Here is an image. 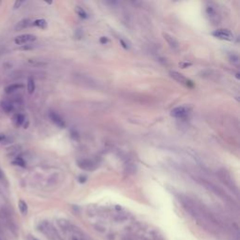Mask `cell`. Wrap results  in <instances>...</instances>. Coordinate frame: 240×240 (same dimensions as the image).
I'll return each mask as SVG.
<instances>
[{
    "mask_svg": "<svg viewBox=\"0 0 240 240\" xmlns=\"http://www.w3.org/2000/svg\"><path fill=\"white\" fill-rule=\"evenodd\" d=\"M206 12H207V15L208 17L209 21L213 25H218L219 23L220 15H219L218 10L217 9V6L214 3H207Z\"/></svg>",
    "mask_w": 240,
    "mask_h": 240,
    "instance_id": "cell-1",
    "label": "cell"
},
{
    "mask_svg": "<svg viewBox=\"0 0 240 240\" xmlns=\"http://www.w3.org/2000/svg\"><path fill=\"white\" fill-rule=\"evenodd\" d=\"M170 75L172 78H174L177 83L181 84L182 85L186 86V87H189V88H191L194 86V84L191 80H190L189 78L185 77L184 75H182L181 73L179 72H176V71H171L170 72Z\"/></svg>",
    "mask_w": 240,
    "mask_h": 240,
    "instance_id": "cell-2",
    "label": "cell"
},
{
    "mask_svg": "<svg viewBox=\"0 0 240 240\" xmlns=\"http://www.w3.org/2000/svg\"><path fill=\"white\" fill-rule=\"evenodd\" d=\"M190 114V109L187 106H178L171 111V116L175 118L184 119Z\"/></svg>",
    "mask_w": 240,
    "mask_h": 240,
    "instance_id": "cell-3",
    "label": "cell"
},
{
    "mask_svg": "<svg viewBox=\"0 0 240 240\" xmlns=\"http://www.w3.org/2000/svg\"><path fill=\"white\" fill-rule=\"evenodd\" d=\"M212 35L215 37V38L218 39V40H222V41H232L234 40V34L228 30V29H218L215 30Z\"/></svg>",
    "mask_w": 240,
    "mask_h": 240,
    "instance_id": "cell-4",
    "label": "cell"
},
{
    "mask_svg": "<svg viewBox=\"0 0 240 240\" xmlns=\"http://www.w3.org/2000/svg\"><path fill=\"white\" fill-rule=\"evenodd\" d=\"M57 225L59 226V228L65 232V233H73V234H74L78 230L74 227V225H73L70 221L65 219V218H60L57 220Z\"/></svg>",
    "mask_w": 240,
    "mask_h": 240,
    "instance_id": "cell-5",
    "label": "cell"
},
{
    "mask_svg": "<svg viewBox=\"0 0 240 240\" xmlns=\"http://www.w3.org/2000/svg\"><path fill=\"white\" fill-rule=\"evenodd\" d=\"M36 40H37V37L35 35H32V34H23V35H20V36H17L15 38V40H14V42L17 45H25V44L33 42Z\"/></svg>",
    "mask_w": 240,
    "mask_h": 240,
    "instance_id": "cell-6",
    "label": "cell"
},
{
    "mask_svg": "<svg viewBox=\"0 0 240 240\" xmlns=\"http://www.w3.org/2000/svg\"><path fill=\"white\" fill-rule=\"evenodd\" d=\"M49 117L51 119V121L54 124L57 125V127L59 128H65L66 126V123H65V120L55 112H50L49 113Z\"/></svg>",
    "mask_w": 240,
    "mask_h": 240,
    "instance_id": "cell-7",
    "label": "cell"
},
{
    "mask_svg": "<svg viewBox=\"0 0 240 240\" xmlns=\"http://www.w3.org/2000/svg\"><path fill=\"white\" fill-rule=\"evenodd\" d=\"M163 38L164 40L167 41L168 45L173 49V50H178L179 48V43L177 41V40L175 38V37L167 34V33H163Z\"/></svg>",
    "mask_w": 240,
    "mask_h": 240,
    "instance_id": "cell-8",
    "label": "cell"
},
{
    "mask_svg": "<svg viewBox=\"0 0 240 240\" xmlns=\"http://www.w3.org/2000/svg\"><path fill=\"white\" fill-rule=\"evenodd\" d=\"M78 166L80 168L86 170V171H92L96 168V165L93 161L89 159H80L78 160Z\"/></svg>",
    "mask_w": 240,
    "mask_h": 240,
    "instance_id": "cell-9",
    "label": "cell"
},
{
    "mask_svg": "<svg viewBox=\"0 0 240 240\" xmlns=\"http://www.w3.org/2000/svg\"><path fill=\"white\" fill-rule=\"evenodd\" d=\"M1 108H2V110L4 111V112L7 113V114H10V113L13 112V110H14L13 104L10 101H9V100H2L1 101Z\"/></svg>",
    "mask_w": 240,
    "mask_h": 240,
    "instance_id": "cell-10",
    "label": "cell"
},
{
    "mask_svg": "<svg viewBox=\"0 0 240 240\" xmlns=\"http://www.w3.org/2000/svg\"><path fill=\"white\" fill-rule=\"evenodd\" d=\"M25 121H26V117L23 114L19 113V114H15L13 116V122L17 127H20V126L24 125Z\"/></svg>",
    "mask_w": 240,
    "mask_h": 240,
    "instance_id": "cell-11",
    "label": "cell"
},
{
    "mask_svg": "<svg viewBox=\"0 0 240 240\" xmlns=\"http://www.w3.org/2000/svg\"><path fill=\"white\" fill-rule=\"evenodd\" d=\"M31 26H33V22H31L29 19H24V20H22L21 22H19L17 24L16 29L17 30H22V29H25V28L29 27Z\"/></svg>",
    "mask_w": 240,
    "mask_h": 240,
    "instance_id": "cell-12",
    "label": "cell"
},
{
    "mask_svg": "<svg viewBox=\"0 0 240 240\" xmlns=\"http://www.w3.org/2000/svg\"><path fill=\"white\" fill-rule=\"evenodd\" d=\"M23 87H24V85H21V84H12V85H10L6 86L5 92L7 94H11V93H13L14 91L20 89V88H23Z\"/></svg>",
    "mask_w": 240,
    "mask_h": 240,
    "instance_id": "cell-13",
    "label": "cell"
},
{
    "mask_svg": "<svg viewBox=\"0 0 240 240\" xmlns=\"http://www.w3.org/2000/svg\"><path fill=\"white\" fill-rule=\"evenodd\" d=\"M18 207H19V210H20V212L23 215H26L27 214L28 207H27V204L24 200H19V202H18Z\"/></svg>",
    "mask_w": 240,
    "mask_h": 240,
    "instance_id": "cell-14",
    "label": "cell"
},
{
    "mask_svg": "<svg viewBox=\"0 0 240 240\" xmlns=\"http://www.w3.org/2000/svg\"><path fill=\"white\" fill-rule=\"evenodd\" d=\"M27 91H28V93L29 94H33L34 93V91H35V81H34V79L32 78V77H29L28 79H27Z\"/></svg>",
    "mask_w": 240,
    "mask_h": 240,
    "instance_id": "cell-15",
    "label": "cell"
},
{
    "mask_svg": "<svg viewBox=\"0 0 240 240\" xmlns=\"http://www.w3.org/2000/svg\"><path fill=\"white\" fill-rule=\"evenodd\" d=\"M33 26L39 27L41 29H45L47 27V22L44 19H38L33 22Z\"/></svg>",
    "mask_w": 240,
    "mask_h": 240,
    "instance_id": "cell-16",
    "label": "cell"
},
{
    "mask_svg": "<svg viewBox=\"0 0 240 240\" xmlns=\"http://www.w3.org/2000/svg\"><path fill=\"white\" fill-rule=\"evenodd\" d=\"M12 143V139L9 136H7L6 134L0 133V144H8Z\"/></svg>",
    "mask_w": 240,
    "mask_h": 240,
    "instance_id": "cell-17",
    "label": "cell"
},
{
    "mask_svg": "<svg viewBox=\"0 0 240 240\" xmlns=\"http://www.w3.org/2000/svg\"><path fill=\"white\" fill-rule=\"evenodd\" d=\"M12 163L16 166H20V167H26V161L21 157H16L15 159L12 161Z\"/></svg>",
    "mask_w": 240,
    "mask_h": 240,
    "instance_id": "cell-18",
    "label": "cell"
},
{
    "mask_svg": "<svg viewBox=\"0 0 240 240\" xmlns=\"http://www.w3.org/2000/svg\"><path fill=\"white\" fill-rule=\"evenodd\" d=\"M75 10H76L77 14H78L81 18H83V19H86V18L88 17V16H87V13L85 12V10L83 8H81V7H76Z\"/></svg>",
    "mask_w": 240,
    "mask_h": 240,
    "instance_id": "cell-19",
    "label": "cell"
},
{
    "mask_svg": "<svg viewBox=\"0 0 240 240\" xmlns=\"http://www.w3.org/2000/svg\"><path fill=\"white\" fill-rule=\"evenodd\" d=\"M153 240H164V239H163V237L161 235H159V234L155 233L153 234Z\"/></svg>",
    "mask_w": 240,
    "mask_h": 240,
    "instance_id": "cell-20",
    "label": "cell"
},
{
    "mask_svg": "<svg viewBox=\"0 0 240 240\" xmlns=\"http://www.w3.org/2000/svg\"><path fill=\"white\" fill-rule=\"evenodd\" d=\"M24 3V1H16L15 2V4H14V6H13V8L16 10V9H18V8H19L22 4Z\"/></svg>",
    "mask_w": 240,
    "mask_h": 240,
    "instance_id": "cell-21",
    "label": "cell"
},
{
    "mask_svg": "<svg viewBox=\"0 0 240 240\" xmlns=\"http://www.w3.org/2000/svg\"><path fill=\"white\" fill-rule=\"evenodd\" d=\"M179 65H180V67H182L183 69H185V68H188V67L191 66V63H180Z\"/></svg>",
    "mask_w": 240,
    "mask_h": 240,
    "instance_id": "cell-22",
    "label": "cell"
},
{
    "mask_svg": "<svg viewBox=\"0 0 240 240\" xmlns=\"http://www.w3.org/2000/svg\"><path fill=\"white\" fill-rule=\"evenodd\" d=\"M100 43H102V44H105V43H107V42H108V39H107V38H105V37H102V38H100Z\"/></svg>",
    "mask_w": 240,
    "mask_h": 240,
    "instance_id": "cell-23",
    "label": "cell"
},
{
    "mask_svg": "<svg viewBox=\"0 0 240 240\" xmlns=\"http://www.w3.org/2000/svg\"><path fill=\"white\" fill-rule=\"evenodd\" d=\"M4 178H5V176H4V174H3L2 170L0 169V180H3Z\"/></svg>",
    "mask_w": 240,
    "mask_h": 240,
    "instance_id": "cell-24",
    "label": "cell"
},
{
    "mask_svg": "<svg viewBox=\"0 0 240 240\" xmlns=\"http://www.w3.org/2000/svg\"><path fill=\"white\" fill-rule=\"evenodd\" d=\"M32 240H38V239H37V238H32Z\"/></svg>",
    "mask_w": 240,
    "mask_h": 240,
    "instance_id": "cell-25",
    "label": "cell"
}]
</instances>
